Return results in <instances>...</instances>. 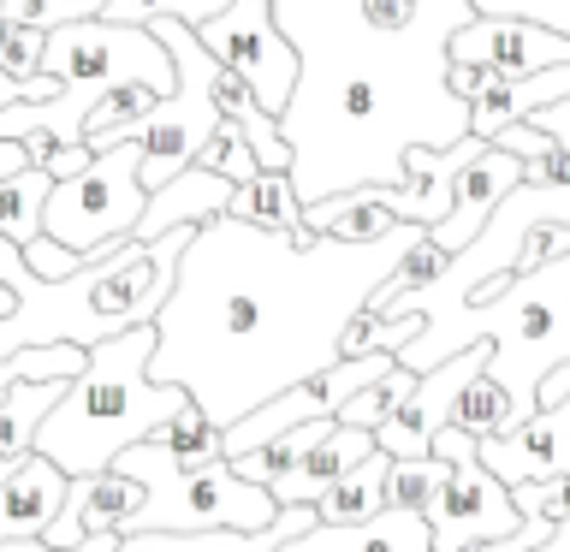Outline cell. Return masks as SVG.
I'll return each mask as SVG.
<instances>
[{
    "instance_id": "cell-1",
    "label": "cell",
    "mask_w": 570,
    "mask_h": 552,
    "mask_svg": "<svg viewBox=\"0 0 570 552\" xmlns=\"http://www.w3.org/2000/svg\"><path fill=\"white\" fill-rule=\"evenodd\" d=\"M416 244L422 226H399L374 244H303L232 214L203 220L155 315L149 381L190 392L220 427L256 416L338 363L351 315L368 309Z\"/></svg>"
},
{
    "instance_id": "cell-2",
    "label": "cell",
    "mask_w": 570,
    "mask_h": 552,
    "mask_svg": "<svg viewBox=\"0 0 570 552\" xmlns=\"http://www.w3.org/2000/svg\"><path fill=\"white\" fill-rule=\"evenodd\" d=\"M196 238V226H173L155 244H119L114 256H96L71 279H42L24 262V249L0 238V279L12 285L18 309L0 321V363L12 351H48V345H78L96 351L101 338H119L131 327H149L160 303L178 285V262Z\"/></svg>"
},
{
    "instance_id": "cell-3",
    "label": "cell",
    "mask_w": 570,
    "mask_h": 552,
    "mask_svg": "<svg viewBox=\"0 0 570 552\" xmlns=\"http://www.w3.org/2000/svg\"><path fill=\"white\" fill-rule=\"evenodd\" d=\"M149 356H155V321L119 338H101L89 351L83 374L66 386V398L36 427V452L78 481V475H107L131 445H142L155 427H167L190 404V392L155 386Z\"/></svg>"
},
{
    "instance_id": "cell-4",
    "label": "cell",
    "mask_w": 570,
    "mask_h": 552,
    "mask_svg": "<svg viewBox=\"0 0 570 552\" xmlns=\"http://www.w3.org/2000/svg\"><path fill=\"white\" fill-rule=\"evenodd\" d=\"M114 470L142 481V511L131 534H208V529H238V534H262L279 516L274 493L244 481L232 463H203L185 470L178 457H167L160 445H131Z\"/></svg>"
},
{
    "instance_id": "cell-5",
    "label": "cell",
    "mask_w": 570,
    "mask_h": 552,
    "mask_svg": "<svg viewBox=\"0 0 570 552\" xmlns=\"http://www.w3.org/2000/svg\"><path fill=\"white\" fill-rule=\"evenodd\" d=\"M142 208H149L142 142H114V149H101L83 172H71L48 190L42 238L66 244L71 256H83V262H96V256H114L119 244L137 238Z\"/></svg>"
},
{
    "instance_id": "cell-6",
    "label": "cell",
    "mask_w": 570,
    "mask_h": 552,
    "mask_svg": "<svg viewBox=\"0 0 570 552\" xmlns=\"http://www.w3.org/2000/svg\"><path fill=\"white\" fill-rule=\"evenodd\" d=\"M160 36V48L173 53V96L155 101V114L142 119V185L160 190L167 178H178L190 167L196 155L208 149V137L220 131V107H214V53L196 42L190 24H173V18H160V24H149Z\"/></svg>"
},
{
    "instance_id": "cell-7",
    "label": "cell",
    "mask_w": 570,
    "mask_h": 552,
    "mask_svg": "<svg viewBox=\"0 0 570 552\" xmlns=\"http://www.w3.org/2000/svg\"><path fill=\"white\" fill-rule=\"evenodd\" d=\"M196 42H203L226 71H238L274 119L292 114L297 83H303V53H297L292 36L279 30L274 0H232L220 18H208V24L196 30Z\"/></svg>"
},
{
    "instance_id": "cell-8",
    "label": "cell",
    "mask_w": 570,
    "mask_h": 552,
    "mask_svg": "<svg viewBox=\"0 0 570 552\" xmlns=\"http://www.w3.org/2000/svg\"><path fill=\"white\" fill-rule=\"evenodd\" d=\"M422 516H428V534H434V552H475L523 529V511L511 505V487L481 470V457L452 463L440 499Z\"/></svg>"
},
{
    "instance_id": "cell-9",
    "label": "cell",
    "mask_w": 570,
    "mask_h": 552,
    "mask_svg": "<svg viewBox=\"0 0 570 552\" xmlns=\"http://www.w3.org/2000/svg\"><path fill=\"white\" fill-rule=\"evenodd\" d=\"M458 66H493L499 78H541L552 66H570V30H547L534 18H470L445 42Z\"/></svg>"
},
{
    "instance_id": "cell-10",
    "label": "cell",
    "mask_w": 570,
    "mask_h": 552,
    "mask_svg": "<svg viewBox=\"0 0 570 552\" xmlns=\"http://www.w3.org/2000/svg\"><path fill=\"white\" fill-rule=\"evenodd\" d=\"M475 457H481V470L499 475L505 487L570 475V392H564L559 404H541L529 422H517L511 434L481 440Z\"/></svg>"
},
{
    "instance_id": "cell-11",
    "label": "cell",
    "mask_w": 570,
    "mask_h": 552,
    "mask_svg": "<svg viewBox=\"0 0 570 552\" xmlns=\"http://www.w3.org/2000/svg\"><path fill=\"white\" fill-rule=\"evenodd\" d=\"M481 149H488L481 137H463V142H452V149H428V142H410L399 185H374V190H381V208L392 214V220H404V226L434 231L445 214H452L458 172L470 167Z\"/></svg>"
},
{
    "instance_id": "cell-12",
    "label": "cell",
    "mask_w": 570,
    "mask_h": 552,
    "mask_svg": "<svg viewBox=\"0 0 570 552\" xmlns=\"http://www.w3.org/2000/svg\"><path fill=\"white\" fill-rule=\"evenodd\" d=\"M137 511H142V481L125 475V470H107V475H78L66 487V505L53 516V529L42 541L53 552H71L96 534H131L137 529Z\"/></svg>"
},
{
    "instance_id": "cell-13",
    "label": "cell",
    "mask_w": 570,
    "mask_h": 552,
    "mask_svg": "<svg viewBox=\"0 0 570 552\" xmlns=\"http://www.w3.org/2000/svg\"><path fill=\"white\" fill-rule=\"evenodd\" d=\"M523 185V160L517 155H505L499 149V142H488V149H481L470 167L458 172V190H452V214H445V220L434 226V244L440 249H470L481 231H488V220L499 214V203H505V196Z\"/></svg>"
},
{
    "instance_id": "cell-14",
    "label": "cell",
    "mask_w": 570,
    "mask_h": 552,
    "mask_svg": "<svg viewBox=\"0 0 570 552\" xmlns=\"http://www.w3.org/2000/svg\"><path fill=\"white\" fill-rule=\"evenodd\" d=\"M66 487H71V475L53 470L42 452H30L12 470L7 487H0V546L42 541L53 529V516H60V505H66Z\"/></svg>"
},
{
    "instance_id": "cell-15",
    "label": "cell",
    "mask_w": 570,
    "mask_h": 552,
    "mask_svg": "<svg viewBox=\"0 0 570 552\" xmlns=\"http://www.w3.org/2000/svg\"><path fill=\"white\" fill-rule=\"evenodd\" d=\"M374 452H381V440H374L368 427H345V422H333V434L321 440V445L297 463L292 475H279L267 493H274V505H279V511H285V505H321V493H327L338 475H351L363 457H374Z\"/></svg>"
},
{
    "instance_id": "cell-16",
    "label": "cell",
    "mask_w": 570,
    "mask_h": 552,
    "mask_svg": "<svg viewBox=\"0 0 570 552\" xmlns=\"http://www.w3.org/2000/svg\"><path fill=\"white\" fill-rule=\"evenodd\" d=\"M321 523L315 505H285L262 534L238 529H208V534H119V552H279L285 541L309 534Z\"/></svg>"
},
{
    "instance_id": "cell-17",
    "label": "cell",
    "mask_w": 570,
    "mask_h": 552,
    "mask_svg": "<svg viewBox=\"0 0 570 552\" xmlns=\"http://www.w3.org/2000/svg\"><path fill=\"white\" fill-rule=\"evenodd\" d=\"M232 208V185L214 178L203 167H185L178 178H167L160 190H149V208H142V226H137V244H155L167 238L173 226H203V220H220Z\"/></svg>"
},
{
    "instance_id": "cell-18",
    "label": "cell",
    "mask_w": 570,
    "mask_h": 552,
    "mask_svg": "<svg viewBox=\"0 0 570 552\" xmlns=\"http://www.w3.org/2000/svg\"><path fill=\"white\" fill-rule=\"evenodd\" d=\"M279 552H434V534H428L422 511H381L374 523H356V529L315 523L309 534L285 541Z\"/></svg>"
},
{
    "instance_id": "cell-19",
    "label": "cell",
    "mask_w": 570,
    "mask_h": 552,
    "mask_svg": "<svg viewBox=\"0 0 570 552\" xmlns=\"http://www.w3.org/2000/svg\"><path fill=\"white\" fill-rule=\"evenodd\" d=\"M386 470H392V457H386V452L363 457L351 475H338L333 487L321 493L315 516H321L327 529H356V523H374V516L386 511Z\"/></svg>"
},
{
    "instance_id": "cell-20",
    "label": "cell",
    "mask_w": 570,
    "mask_h": 552,
    "mask_svg": "<svg viewBox=\"0 0 570 552\" xmlns=\"http://www.w3.org/2000/svg\"><path fill=\"white\" fill-rule=\"evenodd\" d=\"M71 381H18L0 404V457L7 463H24L36 452V427L48 422V410L66 398Z\"/></svg>"
},
{
    "instance_id": "cell-21",
    "label": "cell",
    "mask_w": 570,
    "mask_h": 552,
    "mask_svg": "<svg viewBox=\"0 0 570 552\" xmlns=\"http://www.w3.org/2000/svg\"><path fill=\"white\" fill-rule=\"evenodd\" d=\"M232 220L256 226V231H297L303 226V196L292 185V172H256L249 185L232 190Z\"/></svg>"
},
{
    "instance_id": "cell-22",
    "label": "cell",
    "mask_w": 570,
    "mask_h": 552,
    "mask_svg": "<svg viewBox=\"0 0 570 552\" xmlns=\"http://www.w3.org/2000/svg\"><path fill=\"white\" fill-rule=\"evenodd\" d=\"M155 101H167V96H155L149 83H119V89H107V96L96 101V114H89L83 125V142L89 149H114V142H137L142 131V119L155 114Z\"/></svg>"
},
{
    "instance_id": "cell-23",
    "label": "cell",
    "mask_w": 570,
    "mask_h": 552,
    "mask_svg": "<svg viewBox=\"0 0 570 552\" xmlns=\"http://www.w3.org/2000/svg\"><path fill=\"white\" fill-rule=\"evenodd\" d=\"M149 445H160V452L178 457L185 470H203V463H220V457H226V427H220L203 404L190 398V404L167 422V427H155Z\"/></svg>"
},
{
    "instance_id": "cell-24",
    "label": "cell",
    "mask_w": 570,
    "mask_h": 552,
    "mask_svg": "<svg viewBox=\"0 0 570 552\" xmlns=\"http://www.w3.org/2000/svg\"><path fill=\"white\" fill-rule=\"evenodd\" d=\"M48 190H53V178L42 167H24V172L0 178V238L18 244V249H30L36 238H42Z\"/></svg>"
},
{
    "instance_id": "cell-25",
    "label": "cell",
    "mask_w": 570,
    "mask_h": 552,
    "mask_svg": "<svg viewBox=\"0 0 570 552\" xmlns=\"http://www.w3.org/2000/svg\"><path fill=\"white\" fill-rule=\"evenodd\" d=\"M452 427H463V434H475V440H499V434H511V427H517L511 392L499 386L493 374H475V381L458 392V404H452Z\"/></svg>"
},
{
    "instance_id": "cell-26",
    "label": "cell",
    "mask_w": 570,
    "mask_h": 552,
    "mask_svg": "<svg viewBox=\"0 0 570 552\" xmlns=\"http://www.w3.org/2000/svg\"><path fill=\"white\" fill-rule=\"evenodd\" d=\"M422 327L428 321L422 315H374V309H363V315H351V327H345V338H338V363H351V356H374V351H410L422 338Z\"/></svg>"
},
{
    "instance_id": "cell-27",
    "label": "cell",
    "mask_w": 570,
    "mask_h": 552,
    "mask_svg": "<svg viewBox=\"0 0 570 552\" xmlns=\"http://www.w3.org/2000/svg\"><path fill=\"white\" fill-rule=\"evenodd\" d=\"M232 0H107L101 7V24H125V30H149L160 18H173V24H190L203 30L208 18H220Z\"/></svg>"
},
{
    "instance_id": "cell-28",
    "label": "cell",
    "mask_w": 570,
    "mask_h": 552,
    "mask_svg": "<svg viewBox=\"0 0 570 552\" xmlns=\"http://www.w3.org/2000/svg\"><path fill=\"white\" fill-rule=\"evenodd\" d=\"M452 475L445 457H392L386 470V511H428Z\"/></svg>"
},
{
    "instance_id": "cell-29",
    "label": "cell",
    "mask_w": 570,
    "mask_h": 552,
    "mask_svg": "<svg viewBox=\"0 0 570 552\" xmlns=\"http://www.w3.org/2000/svg\"><path fill=\"white\" fill-rule=\"evenodd\" d=\"M410 392H416V374H410V368H392L381 386L356 392V398H351L345 410H338V422H345V427H368V434H381V427L404 410Z\"/></svg>"
},
{
    "instance_id": "cell-30",
    "label": "cell",
    "mask_w": 570,
    "mask_h": 552,
    "mask_svg": "<svg viewBox=\"0 0 570 552\" xmlns=\"http://www.w3.org/2000/svg\"><path fill=\"white\" fill-rule=\"evenodd\" d=\"M190 167H203V172H214V178H226L232 190L238 185H249V178L262 172V160H256V149L238 137V125H220V131L208 137V149L190 160Z\"/></svg>"
},
{
    "instance_id": "cell-31",
    "label": "cell",
    "mask_w": 570,
    "mask_h": 552,
    "mask_svg": "<svg viewBox=\"0 0 570 552\" xmlns=\"http://www.w3.org/2000/svg\"><path fill=\"white\" fill-rule=\"evenodd\" d=\"M511 505L523 516H547L552 529L570 523V475L559 481H523V487H511Z\"/></svg>"
},
{
    "instance_id": "cell-32",
    "label": "cell",
    "mask_w": 570,
    "mask_h": 552,
    "mask_svg": "<svg viewBox=\"0 0 570 552\" xmlns=\"http://www.w3.org/2000/svg\"><path fill=\"white\" fill-rule=\"evenodd\" d=\"M356 18H363L374 36H410V24H416V0H356Z\"/></svg>"
},
{
    "instance_id": "cell-33",
    "label": "cell",
    "mask_w": 570,
    "mask_h": 552,
    "mask_svg": "<svg viewBox=\"0 0 570 552\" xmlns=\"http://www.w3.org/2000/svg\"><path fill=\"white\" fill-rule=\"evenodd\" d=\"M523 185H534V190L570 185V149H564V142H547L541 155H529V160H523Z\"/></svg>"
},
{
    "instance_id": "cell-34",
    "label": "cell",
    "mask_w": 570,
    "mask_h": 552,
    "mask_svg": "<svg viewBox=\"0 0 570 552\" xmlns=\"http://www.w3.org/2000/svg\"><path fill=\"white\" fill-rule=\"evenodd\" d=\"M24 262H30L42 279H71L78 267H89L83 256H71V249H66V244H53V238H36V244L24 249Z\"/></svg>"
},
{
    "instance_id": "cell-35",
    "label": "cell",
    "mask_w": 570,
    "mask_h": 552,
    "mask_svg": "<svg viewBox=\"0 0 570 552\" xmlns=\"http://www.w3.org/2000/svg\"><path fill=\"white\" fill-rule=\"evenodd\" d=\"M499 83V71L493 66H445V89H452V96L463 101V107H470V101H481V96H488V89Z\"/></svg>"
},
{
    "instance_id": "cell-36",
    "label": "cell",
    "mask_w": 570,
    "mask_h": 552,
    "mask_svg": "<svg viewBox=\"0 0 570 552\" xmlns=\"http://www.w3.org/2000/svg\"><path fill=\"white\" fill-rule=\"evenodd\" d=\"M523 125H534V131H547L552 142H564V149H570V101H559V107H541V114L523 119Z\"/></svg>"
},
{
    "instance_id": "cell-37",
    "label": "cell",
    "mask_w": 570,
    "mask_h": 552,
    "mask_svg": "<svg viewBox=\"0 0 570 552\" xmlns=\"http://www.w3.org/2000/svg\"><path fill=\"white\" fill-rule=\"evenodd\" d=\"M564 392H570V363H559V368H552L547 381H541V404H559Z\"/></svg>"
},
{
    "instance_id": "cell-38",
    "label": "cell",
    "mask_w": 570,
    "mask_h": 552,
    "mask_svg": "<svg viewBox=\"0 0 570 552\" xmlns=\"http://www.w3.org/2000/svg\"><path fill=\"white\" fill-rule=\"evenodd\" d=\"M30 160H24V149L18 142H0V178H12V172H24Z\"/></svg>"
},
{
    "instance_id": "cell-39",
    "label": "cell",
    "mask_w": 570,
    "mask_h": 552,
    "mask_svg": "<svg viewBox=\"0 0 570 552\" xmlns=\"http://www.w3.org/2000/svg\"><path fill=\"white\" fill-rule=\"evenodd\" d=\"M12 309H18V297H12V285H7V279H0V321H7Z\"/></svg>"
},
{
    "instance_id": "cell-40",
    "label": "cell",
    "mask_w": 570,
    "mask_h": 552,
    "mask_svg": "<svg viewBox=\"0 0 570 552\" xmlns=\"http://www.w3.org/2000/svg\"><path fill=\"white\" fill-rule=\"evenodd\" d=\"M12 470H18V463H7V457H0V487H7V481H12Z\"/></svg>"
},
{
    "instance_id": "cell-41",
    "label": "cell",
    "mask_w": 570,
    "mask_h": 552,
    "mask_svg": "<svg viewBox=\"0 0 570 552\" xmlns=\"http://www.w3.org/2000/svg\"><path fill=\"white\" fill-rule=\"evenodd\" d=\"M7 36H12V24H7V18H0V53H7Z\"/></svg>"
},
{
    "instance_id": "cell-42",
    "label": "cell",
    "mask_w": 570,
    "mask_h": 552,
    "mask_svg": "<svg viewBox=\"0 0 570 552\" xmlns=\"http://www.w3.org/2000/svg\"><path fill=\"white\" fill-rule=\"evenodd\" d=\"M89 7H107V0H89Z\"/></svg>"
},
{
    "instance_id": "cell-43",
    "label": "cell",
    "mask_w": 570,
    "mask_h": 552,
    "mask_svg": "<svg viewBox=\"0 0 570 552\" xmlns=\"http://www.w3.org/2000/svg\"><path fill=\"white\" fill-rule=\"evenodd\" d=\"M0 12H7V0H0Z\"/></svg>"
}]
</instances>
